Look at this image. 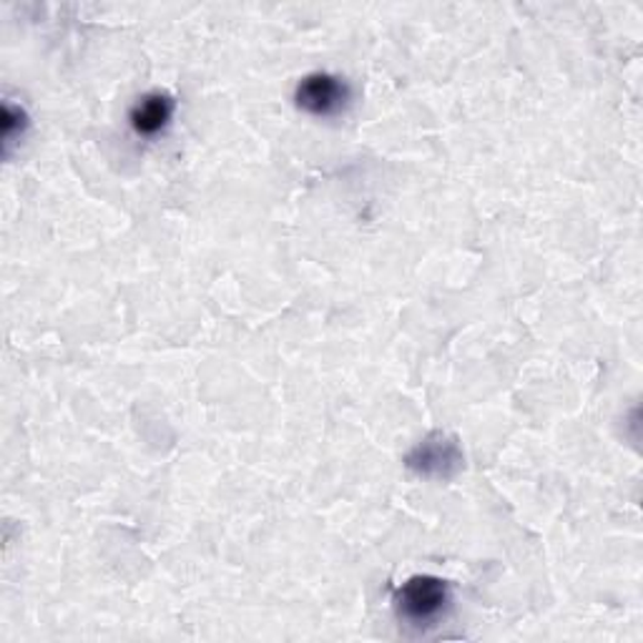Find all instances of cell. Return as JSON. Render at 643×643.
Segmentation results:
<instances>
[{
  "mask_svg": "<svg viewBox=\"0 0 643 643\" xmlns=\"http://www.w3.org/2000/svg\"><path fill=\"white\" fill-rule=\"evenodd\" d=\"M447 603H451V593H447L445 581L433 576H417L407 581L397 593L399 616L413 623L435 621L445 611Z\"/></svg>",
  "mask_w": 643,
  "mask_h": 643,
  "instance_id": "6da1fadb",
  "label": "cell"
},
{
  "mask_svg": "<svg viewBox=\"0 0 643 643\" xmlns=\"http://www.w3.org/2000/svg\"><path fill=\"white\" fill-rule=\"evenodd\" d=\"M347 101L349 89L345 81L329 73L307 76L297 89V106L315 116H335L345 109Z\"/></svg>",
  "mask_w": 643,
  "mask_h": 643,
  "instance_id": "7a4b0ae2",
  "label": "cell"
},
{
  "mask_svg": "<svg viewBox=\"0 0 643 643\" xmlns=\"http://www.w3.org/2000/svg\"><path fill=\"white\" fill-rule=\"evenodd\" d=\"M171 111H174V103H171L169 96L149 93V96H144L139 103H136V109L131 113V123L139 133L154 136L169 123Z\"/></svg>",
  "mask_w": 643,
  "mask_h": 643,
  "instance_id": "3957f363",
  "label": "cell"
},
{
  "mask_svg": "<svg viewBox=\"0 0 643 643\" xmlns=\"http://www.w3.org/2000/svg\"><path fill=\"white\" fill-rule=\"evenodd\" d=\"M410 463L425 475H447V467L461 463V455H457L453 443L437 441L417 447Z\"/></svg>",
  "mask_w": 643,
  "mask_h": 643,
  "instance_id": "277c9868",
  "label": "cell"
}]
</instances>
